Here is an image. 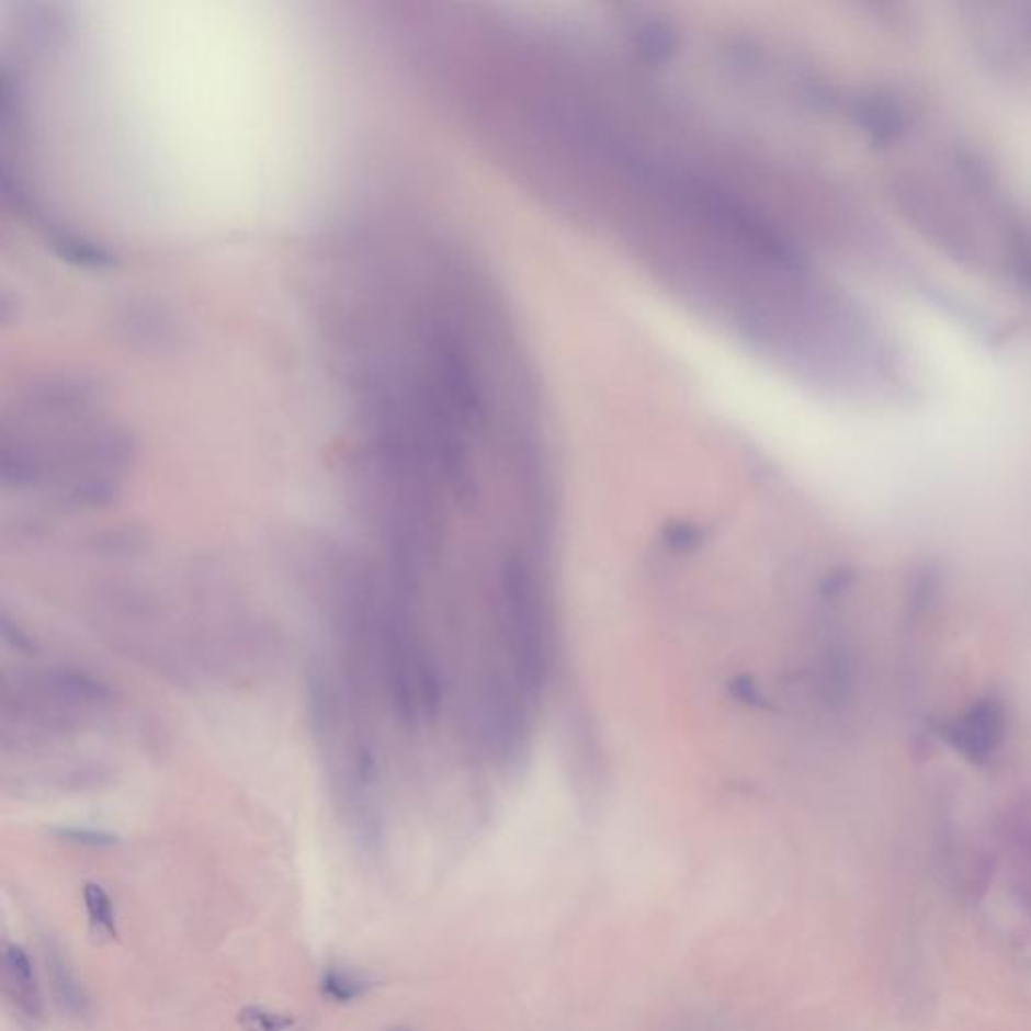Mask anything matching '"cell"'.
Listing matches in <instances>:
<instances>
[{"label": "cell", "mask_w": 1031, "mask_h": 1031, "mask_svg": "<svg viewBox=\"0 0 1031 1031\" xmlns=\"http://www.w3.org/2000/svg\"><path fill=\"white\" fill-rule=\"evenodd\" d=\"M240 1023L246 1031H288L295 1026L293 1019L260 1007H246L240 1013Z\"/></svg>", "instance_id": "obj_5"}, {"label": "cell", "mask_w": 1031, "mask_h": 1031, "mask_svg": "<svg viewBox=\"0 0 1031 1031\" xmlns=\"http://www.w3.org/2000/svg\"><path fill=\"white\" fill-rule=\"evenodd\" d=\"M389 1031H416V1030H409V1028H395V1030H389Z\"/></svg>", "instance_id": "obj_7"}, {"label": "cell", "mask_w": 1031, "mask_h": 1031, "mask_svg": "<svg viewBox=\"0 0 1031 1031\" xmlns=\"http://www.w3.org/2000/svg\"><path fill=\"white\" fill-rule=\"evenodd\" d=\"M2 965L4 992L11 997V1001L29 1018H38L43 1013V999L29 955L21 947L9 945L4 949Z\"/></svg>", "instance_id": "obj_1"}, {"label": "cell", "mask_w": 1031, "mask_h": 1031, "mask_svg": "<svg viewBox=\"0 0 1031 1031\" xmlns=\"http://www.w3.org/2000/svg\"><path fill=\"white\" fill-rule=\"evenodd\" d=\"M59 836L75 842V845H87V847H110L115 842V836L105 835V832H95V830H86V828H63Z\"/></svg>", "instance_id": "obj_6"}, {"label": "cell", "mask_w": 1031, "mask_h": 1031, "mask_svg": "<svg viewBox=\"0 0 1031 1031\" xmlns=\"http://www.w3.org/2000/svg\"><path fill=\"white\" fill-rule=\"evenodd\" d=\"M320 989L335 1001H351L367 992V982L347 971H327L320 982Z\"/></svg>", "instance_id": "obj_4"}, {"label": "cell", "mask_w": 1031, "mask_h": 1031, "mask_svg": "<svg viewBox=\"0 0 1031 1031\" xmlns=\"http://www.w3.org/2000/svg\"><path fill=\"white\" fill-rule=\"evenodd\" d=\"M83 898H86L91 933L98 939H113L117 934V927H115V913L111 907L110 895L99 884L89 883L86 884Z\"/></svg>", "instance_id": "obj_3"}, {"label": "cell", "mask_w": 1031, "mask_h": 1031, "mask_svg": "<svg viewBox=\"0 0 1031 1031\" xmlns=\"http://www.w3.org/2000/svg\"><path fill=\"white\" fill-rule=\"evenodd\" d=\"M50 987L55 994V1001L61 1006L63 1011L71 1016L86 1013L87 999L79 982L75 979L73 971L63 961L59 953L49 955Z\"/></svg>", "instance_id": "obj_2"}]
</instances>
